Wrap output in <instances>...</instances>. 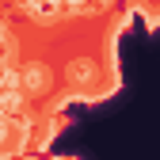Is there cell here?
Wrapping results in <instances>:
<instances>
[{"label":"cell","mask_w":160,"mask_h":160,"mask_svg":"<svg viewBox=\"0 0 160 160\" xmlns=\"http://www.w3.org/2000/svg\"><path fill=\"white\" fill-rule=\"evenodd\" d=\"M23 84H27L31 92H38V88L46 84V69H42V65H27V72H23Z\"/></svg>","instance_id":"cell-1"},{"label":"cell","mask_w":160,"mask_h":160,"mask_svg":"<svg viewBox=\"0 0 160 160\" xmlns=\"http://www.w3.org/2000/svg\"><path fill=\"white\" fill-rule=\"evenodd\" d=\"M31 12L34 15H53V12H61V0H31Z\"/></svg>","instance_id":"cell-2"}]
</instances>
